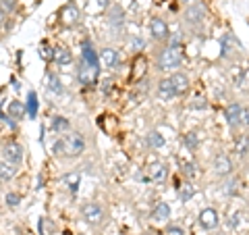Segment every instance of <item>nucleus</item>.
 I'll return each instance as SVG.
<instances>
[{
	"instance_id": "nucleus-34",
	"label": "nucleus",
	"mask_w": 249,
	"mask_h": 235,
	"mask_svg": "<svg viewBox=\"0 0 249 235\" xmlns=\"http://www.w3.org/2000/svg\"><path fill=\"white\" fill-rule=\"evenodd\" d=\"M102 83H104V85H102V92H104V94H108V92L112 90V81H108V79H106V81H102Z\"/></svg>"
},
{
	"instance_id": "nucleus-32",
	"label": "nucleus",
	"mask_w": 249,
	"mask_h": 235,
	"mask_svg": "<svg viewBox=\"0 0 249 235\" xmlns=\"http://www.w3.org/2000/svg\"><path fill=\"white\" fill-rule=\"evenodd\" d=\"M183 173H185L187 177H193V175H196V164L187 162V164H185V167H183Z\"/></svg>"
},
{
	"instance_id": "nucleus-13",
	"label": "nucleus",
	"mask_w": 249,
	"mask_h": 235,
	"mask_svg": "<svg viewBox=\"0 0 249 235\" xmlns=\"http://www.w3.org/2000/svg\"><path fill=\"white\" fill-rule=\"evenodd\" d=\"M83 60L91 67L100 65V54H96V50H93V46L89 42H83Z\"/></svg>"
},
{
	"instance_id": "nucleus-2",
	"label": "nucleus",
	"mask_w": 249,
	"mask_h": 235,
	"mask_svg": "<svg viewBox=\"0 0 249 235\" xmlns=\"http://www.w3.org/2000/svg\"><path fill=\"white\" fill-rule=\"evenodd\" d=\"M60 139H62V154H65V156H71V158H75V156L83 154L85 142H83V137L79 136V133H69V136L60 137Z\"/></svg>"
},
{
	"instance_id": "nucleus-39",
	"label": "nucleus",
	"mask_w": 249,
	"mask_h": 235,
	"mask_svg": "<svg viewBox=\"0 0 249 235\" xmlns=\"http://www.w3.org/2000/svg\"><path fill=\"white\" fill-rule=\"evenodd\" d=\"M2 19H4V13H2V11H0V23H2Z\"/></svg>"
},
{
	"instance_id": "nucleus-17",
	"label": "nucleus",
	"mask_w": 249,
	"mask_h": 235,
	"mask_svg": "<svg viewBox=\"0 0 249 235\" xmlns=\"http://www.w3.org/2000/svg\"><path fill=\"white\" fill-rule=\"evenodd\" d=\"M25 104L19 102V100H13V102L9 104V117H15V119H23L25 117Z\"/></svg>"
},
{
	"instance_id": "nucleus-36",
	"label": "nucleus",
	"mask_w": 249,
	"mask_h": 235,
	"mask_svg": "<svg viewBox=\"0 0 249 235\" xmlns=\"http://www.w3.org/2000/svg\"><path fill=\"white\" fill-rule=\"evenodd\" d=\"M178 42H181V36H170V46H178Z\"/></svg>"
},
{
	"instance_id": "nucleus-24",
	"label": "nucleus",
	"mask_w": 249,
	"mask_h": 235,
	"mask_svg": "<svg viewBox=\"0 0 249 235\" xmlns=\"http://www.w3.org/2000/svg\"><path fill=\"white\" fill-rule=\"evenodd\" d=\"M25 111L29 117H36L37 115V98H36V94L31 92L29 96H27V106H25Z\"/></svg>"
},
{
	"instance_id": "nucleus-8",
	"label": "nucleus",
	"mask_w": 249,
	"mask_h": 235,
	"mask_svg": "<svg viewBox=\"0 0 249 235\" xmlns=\"http://www.w3.org/2000/svg\"><path fill=\"white\" fill-rule=\"evenodd\" d=\"M170 81H173V88L177 92V96H183V94L189 92V77H187L185 73H173L170 75Z\"/></svg>"
},
{
	"instance_id": "nucleus-31",
	"label": "nucleus",
	"mask_w": 249,
	"mask_h": 235,
	"mask_svg": "<svg viewBox=\"0 0 249 235\" xmlns=\"http://www.w3.org/2000/svg\"><path fill=\"white\" fill-rule=\"evenodd\" d=\"M6 204H9V206H17L19 204V200H21V196L19 194H6Z\"/></svg>"
},
{
	"instance_id": "nucleus-38",
	"label": "nucleus",
	"mask_w": 249,
	"mask_h": 235,
	"mask_svg": "<svg viewBox=\"0 0 249 235\" xmlns=\"http://www.w3.org/2000/svg\"><path fill=\"white\" fill-rule=\"evenodd\" d=\"M133 44H135V48H143V40H139V38H137Z\"/></svg>"
},
{
	"instance_id": "nucleus-30",
	"label": "nucleus",
	"mask_w": 249,
	"mask_h": 235,
	"mask_svg": "<svg viewBox=\"0 0 249 235\" xmlns=\"http://www.w3.org/2000/svg\"><path fill=\"white\" fill-rule=\"evenodd\" d=\"M73 21H77V11L73 6H69V9H65V23H73Z\"/></svg>"
},
{
	"instance_id": "nucleus-37",
	"label": "nucleus",
	"mask_w": 249,
	"mask_h": 235,
	"mask_svg": "<svg viewBox=\"0 0 249 235\" xmlns=\"http://www.w3.org/2000/svg\"><path fill=\"white\" fill-rule=\"evenodd\" d=\"M243 123L249 127V106H247V108H243Z\"/></svg>"
},
{
	"instance_id": "nucleus-35",
	"label": "nucleus",
	"mask_w": 249,
	"mask_h": 235,
	"mask_svg": "<svg viewBox=\"0 0 249 235\" xmlns=\"http://www.w3.org/2000/svg\"><path fill=\"white\" fill-rule=\"evenodd\" d=\"M54 154H62V139H58V142L54 144Z\"/></svg>"
},
{
	"instance_id": "nucleus-33",
	"label": "nucleus",
	"mask_w": 249,
	"mask_h": 235,
	"mask_svg": "<svg viewBox=\"0 0 249 235\" xmlns=\"http://www.w3.org/2000/svg\"><path fill=\"white\" fill-rule=\"evenodd\" d=\"M164 235H183V229L181 227H177V225H170L168 229L164 231Z\"/></svg>"
},
{
	"instance_id": "nucleus-29",
	"label": "nucleus",
	"mask_w": 249,
	"mask_h": 235,
	"mask_svg": "<svg viewBox=\"0 0 249 235\" xmlns=\"http://www.w3.org/2000/svg\"><path fill=\"white\" fill-rule=\"evenodd\" d=\"M15 6H17V2H15V0H0V11H2V13L15 11Z\"/></svg>"
},
{
	"instance_id": "nucleus-25",
	"label": "nucleus",
	"mask_w": 249,
	"mask_h": 235,
	"mask_svg": "<svg viewBox=\"0 0 249 235\" xmlns=\"http://www.w3.org/2000/svg\"><path fill=\"white\" fill-rule=\"evenodd\" d=\"M62 181H65L69 190L75 194L77 187H79V175H73V173H71V175H65V177H62Z\"/></svg>"
},
{
	"instance_id": "nucleus-23",
	"label": "nucleus",
	"mask_w": 249,
	"mask_h": 235,
	"mask_svg": "<svg viewBox=\"0 0 249 235\" xmlns=\"http://www.w3.org/2000/svg\"><path fill=\"white\" fill-rule=\"evenodd\" d=\"M147 144H150V148H160V146H164V137L158 131H152V133H147Z\"/></svg>"
},
{
	"instance_id": "nucleus-27",
	"label": "nucleus",
	"mask_w": 249,
	"mask_h": 235,
	"mask_svg": "<svg viewBox=\"0 0 249 235\" xmlns=\"http://www.w3.org/2000/svg\"><path fill=\"white\" fill-rule=\"evenodd\" d=\"M67 127H69V121H67V119H60V117H56V119L52 121V129L58 131V133H60L62 129H67Z\"/></svg>"
},
{
	"instance_id": "nucleus-20",
	"label": "nucleus",
	"mask_w": 249,
	"mask_h": 235,
	"mask_svg": "<svg viewBox=\"0 0 249 235\" xmlns=\"http://www.w3.org/2000/svg\"><path fill=\"white\" fill-rule=\"evenodd\" d=\"M235 152H237L239 156H247V154H249V137H247V136L237 137V142H235Z\"/></svg>"
},
{
	"instance_id": "nucleus-11",
	"label": "nucleus",
	"mask_w": 249,
	"mask_h": 235,
	"mask_svg": "<svg viewBox=\"0 0 249 235\" xmlns=\"http://www.w3.org/2000/svg\"><path fill=\"white\" fill-rule=\"evenodd\" d=\"M224 117H227V123L235 127L237 123H243V108L239 104H229L227 111H224Z\"/></svg>"
},
{
	"instance_id": "nucleus-9",
	"label": "nucleus",
	"mask_w": 249,
	"mask_h": 235,
	"mask_svg": "<svg viewBox=\"0 0 249 235\" xmlns=\"http://www.w3.org/2000/svg\"><path fill=\"white\" fill-rule=\"evenodd\" d=\"M2 154H4V158L9 160V162L17 164V162H21V158H23V148H21L17 142H9V144L4 146Z\"/></svg>"
},
{
	"instance_id": "nucleus-10",
	"label": "nucleus",
	"mask_w": 249,
	"mask_h": 235,
	"mask_svg": "<svg viewBox=\"0 0 249 235\" xmlns=\"http://www.w3.org/2000/svg\"><path fill=\"white\" fill-rule=\"evenodd\" d=\"M199 225L204 227V229H214V227H218V213L214 208H204L199 213Z\"/></svg>"
},
{
	"instance_id": "nucleus-28",
	"label": "nucleus",
	"mask_w": 249,
	"mask_h": 235,
	"mask_svg": "<svg viewBox=\"0 0 249 235\" xmlns=\"http://www.w3.org/2000/svg\"><path fill=\"white\" fill-rule=\"evenodd\" d=\"M193 192H196V190H193V185H191V183H185V185L181 187V200L187 202V200H189L191 196H193Z\"/></svg>"
},
{
	"instance_id": "nucleus-21",
	"label": "nucleus",
	"mask_w": 249,
	"mask_h": 235,
	"mask_svg": "<svg viewBox=\"0 0 249 235\" xmlns=\"http://www.w3.org/2000/svg\"><path fill=\"white\" fill-rule=\"evenodd\" d=\"M48 90L52 94H56V96H60V94H62V83L58 79V75H54V73L48 75Z\"/></svg>"
},
{
	"instance_id": "nucleus-40",
	"label": "nucleus",
	"mask_w": 249,
	"mask_h": 235,
	"mask_svg": "<svg viewBox=\"0 0 249 235\" xmlns=\"http://www.w3.org/2000/svg\"><path fill=\"white\" fill-rule=\"evenodd\" d=\"M183 2H193V0H183Z\"/></svg>"
},
{
	"instance_id": "nucleus-5",
	"label": "nucleus",
	"mask_w": 249,
	"mask_h": 235,
	"mask_svg": "<svg viewBox=\"0 0 249 235\" xmlns=\"http://www.w3.org/2000/svg\"><path fill=\"white\" fill-rule=\"evenodd\" d=\"M166 177H168V171L166 167L162 162H154L147 167V181H152V183H162V181H166Z\"/></svg>"
},
{
	"instance_id": "nucleus-14",
	"label": "nucleus",
	"mask_w": 249,
	"mask_h": 235,
	"mask_svg": "<svg viewBox=\"0 0 249 235\" xmlns=\"http://www.w3.org/2000/svg\"><path fill=\"white\" fill-rule=\"evenodd\" d=\"M116 50L114 48H104L100 52V65L102 67H114L116 65Z\"/></svg>"
},
{
	"instance_id": "nucleus-16",
	"label": "nucleus",
	"mask_w": 249,
	"mask_h": 235,
	"mask_svg": "<svg viewBox=\"0 0 249 235\" xmlns=\"http://www.w3.org/2000/svg\"><path fill=\"white\" fill-rule=\"evenodd\" d=\"M152 216L156 218V221H166V218L170 216V206L166 204V202H158V204L154 206Z\"/></svg>"
},
{
	"instance_id": "nucleus-7",
	"label": "nucleus",
	"mask_w": 249,
	"mask_h": 235,
	"mask_svg": "<svg viewBox=\"0 0 249 235\" xmlns=\"http://www.w3.org/2000/svg\"><path fill=\"white\" fill-rule=\"evenodd\" d=\"M214 171L220 177H227V175L232 173V162H231V158L227 154H218L214 158Z\"/></svg>"
},
{
	"instance_id": "nucleus-4",
	"label": "nucleus",
	"mask_w": 249,
	"mask_h": 235,
	"mask_svg": "<svg viewBox=\"0 0 249 235\" xmlns=\"http://www.w3.org/2000/svg\"><path fill=\"white\" fill-rule=\"evenodd\" d=\"M98 71H100V67H91L83 60L81 65L77 67V79H79V83H83V85H91L98 79Z\"/></svg>"
},
{
	"instance_id": "nucleus-15",
	"label": "nucleus",
	"mask_w": 249,
	"mask_h": 235,
	"mask_svg": "<svg viewBox=\"0 0 249 235\" xmlns=\"http://www.w3.org/2000/svg\"><path fill=\"white\" fill-rule=\"evenodd\" d=\"M54 60H56L58 65H71L73 54L69 52L67 48H62V46H56V48H54Z\"/></svg>"
},
{
	"instance_id": "nucleus-26",
	"label": "nucleus",
	"mask_w": 249,
	"mask_h": 235,
	"mask_svg": "<svg viewBox=\"0 0 249 235\" xmlns=\"http://www.w3.org/2000/svg\"><path fill=\"white\" fill-rule=\"evenodd\" d=\"M40 57L44 59V60H54V50H50V46L48 44H42V48H40Z\"/></svg>"
},
{
	"instance_id": "nucleus-3",
	"label": "nucleus",
	"mask_w": 249,
	"mask_h": 235,
	"mask_svg": "<svg viewBox=\"0 0 249 235\" xmlns=\"http://www.w3.org/2000/svg\"><path fill=\"white\" fill-rule=\"evenodd\" d=\"M81 216H83V221L85 223H89L91 227H98V225H102L104 223V210L100 204H96V202H88V204H83L81 208Z\"/></svg>"
},
{
	"instance_id": "nucleus-22",
	"label": "nucleus",
	"mask_w": 249,
	"mask_h": 235,
	"mask_svg": "<svg viewBox=\"0 0 249 235\" xmlns=\"http://www.w3.org/2000/svg\"><path fill=\"white\" fill-rule=\"evenodd\" d=\"M183 142H185V148H187V150H197V146H199L197 133H196V131H189V133H187V136L183 137Z\"/></svg>"
},
{
	"instance_id": "nucleus-12",
	"label": "nucleus",
	"mask_w": 249,
	"mask_h": 235,
	"mask_svg": "<svg viewBox=\"0 0 249 235\" xmlns=\"http://www.w3.org/2000/svg\"><path fill=\"white\" fill-rule=\"evenodd\" d=\"M175 96H177V92L173 88V81H170V77H168V79L158 81V98L160 100H173Z\"/></svg>"
},
{
	"instance_id": "nucleus-19",
	"label": "nucleus",
	"mask_w": 249,
	"mask_h": 235,
	"mask_svg": "<svg viewBox=\"0 0 249 235\" xmlns=\"http://www.w3.org/2000/svg\"><path fill=\"white\" fill-rule=\"evenodd\" d=\"M204 6H191L189 11H187V19H189L191 23H201V19H204Z\"/></svg>"
},
{
	"instance_id": "nucleus-6",
	"label": "nucleus",
	"mask_w": 249,
	"mask_h": 235,
	"mask_svg": "<svg viewBox=\"0 0 249 235\" xmlns=\"http://www.w3.org/2000/svg\"><path fill=\"white\" fill-rule=\"evenodd\" d=\"M150 34L154 40H166L168 38V25L160 17H154L150 21Z\"/></svg>"
},
{
	"instance_id": "nucleus-18",
	"label": "nucleus",
	"mask_w": 249,
	"mask_h": 235,
	"mask_svg": "<svg viewBox=\"0 0 249 235\" xmlns=\"http://www.w3.org/2000/svg\"><path fill=\"white\" fill-rule=\"evenodd\" d=\"M13 177H15L13 162H9V160L0 162V179H2V181H9V179H13Z\"/></svg>"
},
{
	"instance_id": "nucleus-1",
	"label": "nucleus",
	"mask_w": 249,
	"mask_h": 235,
	"mask_svg": "<svg viewBox=\"0 0 249 235\" xmlns=\"http://www.w3.org/2000/svg\"><path fill=\"white\" fill-rule=\"evenodd\" d=\"M183 62V50L178 46H168L160 52L158 57V69L160 71H175V69Z\"/></svg>"
}]
</instances>
